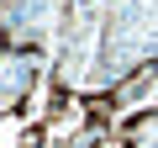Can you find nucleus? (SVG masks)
Returning <instances> with one entry per match:
<instances>
[{"label": "nucleus", "mask_w": 158, "mask_h": 148, "mask_svg": "<svg viewBox=\"0 0 158 148\" xmlns=\"http://www.w3.org/2000/svg\"><path fill=\"white\" fill-rule=\"evenodd\" d=\"M42 63H48L42 48H16L11 42L0 53V116L27 111V101L37 95V80H42Z\"/></svg>", "instance_id": "7ed1b4c3"}, {"label": "nucleus", "mask_w": 158, "mask_h": 148, "mask_svg": "<svg viewBox=\"0 0 158 148\" xmlns=\"http://www.w3.org/2000/svg\"><path fill=\"white\" fill-rule=\"evenodd\" d=\"M111 143L116 148H158V101L142 111H127L111 122Z\"/></svg>", "instance_id": "20e7f679"}, {"label": "nucleus", "mask_w": 158, "mask_h": 148, "mask_svg": "<svg viewBox=\"0 0 158 148\" xmlns=\"http://www.w3.org/2000/svg\"><path fill=\"white\" fill-rule=\"evenodd\" d=\"M79 0H0V27L16 48H42L53 53L69 16H74Z\"/></svg>", "instance_id": "f03ea898"}, {"label": "nucleus", "mask_w": 158, "mask_h": 148, "mask_svg": "<svg viewBox=\"0 0 158 148\" xmlns=\"http://www.w3.org/2000/svg\"><path fill=\"white\" fill-rule=\"evenodd\" d=\"M148 69H158V0H79L53 48V90L42 122H63L69 106L106 95Z\"/></svg>", "instance_id": "f257e3e1"}, {"label": "nucleus", "mask_w": 158, "mask_h": 148, "mask_svg": "<svg viewBox=\"0 0 158 148\" xmlns=\"http://www.w3.org/2000/svg\"><path fill=\"white\" fill-rule=\"evenodd\" d=\"M6 48H11V37H6V27H0V53H6Z\"/></svg>", "instance_id": "39448f33"}]
</instances>
